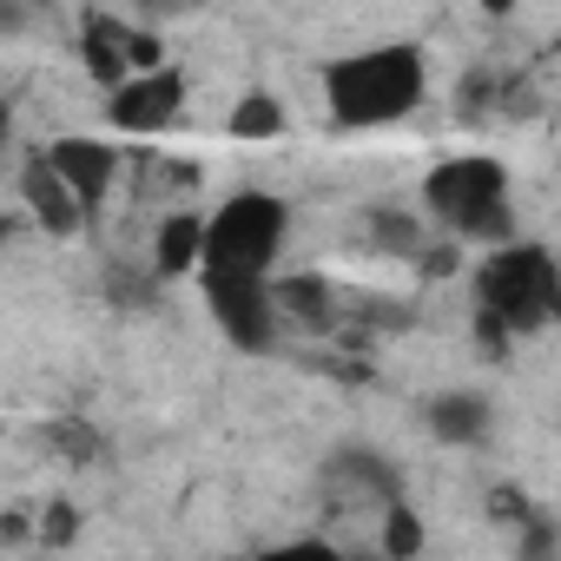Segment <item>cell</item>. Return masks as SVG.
Masks as SVG:
<instances>
[{
  "label": "cell",
  "mask_w": 561,
  "mask_h": 561,
  "mask_svg": "<svg viewBox=\"0 0 561 561\" xmlns=\"http://www.w3.org/2000/svg\"><path fill=\"white\" fill-rule=\"evenodd\" d=\"M423 93H430L423 47H370L324 73V100L337 126H397L423 106Z\"/></svg>",
  "instance_id": "6da1fadb"
},
{
  "label": "cell",
  "mask_w": 561,
  "mask_h": 561,
  "mask_svg": "<svg viewBox=\"0 0 561 561\" xmlns=\"http://www.w3.org/2000/svg\"><path fill=\"white\" fill-rule=\"evenodd\" d=\"M423 416H430V436L456 443V449H476L489 436V397L482 390H443V397H430Z\"/></svg>",
  "instance_id": "8fae6325"
},
{
  "label": "cell",
  "mask_w": 561,
  "mask_h": 561,
  "mask_svg": "<svg viewBox=\"0 0 561 561\" xmlns=\"http://www.w3.org/2000/svg\"><path fill=\"white\" fill-rule=\"evenodd\" d=\"M47 165L67 179V192L80 198V211L93 218L100 211V198L113 192V172H119V152L106 146V139H60L54 152H47Z\"/></svg>",
  "instance_id": "ba28073f"
},
{
  "label": "cell",
  "mask_w": 561,
  "mask_h": 561,
  "mask_svg": "<svg viewBox=\"0 0 561 561\" xmlns=\"http://www.w3.org/2000/svg\"><path fill=\"white\" fill-rule=\"evenodd\" d=\"M324 502H331V515L390 508V502H403V469H397L390 456L351 443V449H337V456L324 462Z\"/></svg>",
  "instance_id": "8992f818"
},
{
  "label": "cell",
  "mask_w": 561,
  "mask_h": 561,
  "mask_svg": "<svg viewBox=\"0 0 561 561\" xmlns=\"http://www.w3.org/2000/svg\"><path fill=\"white\" fill-rule=\"evenodd\" d=\"M0 146H8V100H0Z\"/></svg>",
  "instance_id": "4316f807"
},
{
  "label": "cell",
  "mask_w": 561,
  "mask_h": 561,
  "mask_svg": "<svg viewBox=\"0 0 561 561\" xmlns=\"http://www.w3.org/2000/svg\"><path fill=\"white\" fill-rule=\"evenodd\" d=\"M271 305H277V318H291V324H305V331H337V324H344L331 277H318V271L277 277V285H271Z\"/></svg>",
  "instance_id": "30bf717a"
},
{
  "label": "cell",
  "mask_w": 561,
  "mask_h": 561,
  "mask_svg": "<svg viewBox=\"0 0 561 561\" xmlns=\"http://www.w3.org/2000/svg\"><path fill=\"white\" fill-rule=\"evenodd\" d=\"M476 8H489V14H508V8H515V0H476Z\"/></svg>",
  "instance_id": "484cf974"
},
{
  "label": "cell",
  "mask_w": 561,
  "mask_h": 561,
  "mask_svg": "<svg viewBox=\"0 0 561 561\" xmlns=\"http://www.w3.org/2000/svg\"><path fill=\"white\" fill-rule=\"evenodd\" d=\"M198 285H205V305L218 318V331L264 357L277 344V305H271V277H244V271H198Z\"/></svg>",
  "instance_id": "5b68a950"
},
{
  "label": "cell",
  "mask_w": 561,
  "mask_h": 561,
  "mask_svg": "<svg viewBox=\"0 0 561 561\" xmlns=\"http://www.w3.org/2000/svg\"><path fill=\"white\" fill-rule=\"evenodd\" d=\"M285 198L271 192H238L225 198L211 218H205V251H198V271H244V277H271V257L285 244Z\"/></svg>",
  "instance_id": "277c9868"
},
{
  "label": "cell",
  "mask_w": 561,
  "mask_h": 561,
  "mask_svg": "<svg viewBox=\"0 0 561 561\" xmlns=\"http://www.w3.org/2000/svg\"><path fill=\"white\" fill-rule=\"evenodd\" d=\"M21 198H27L34 225H41V231H54V238H73V231L87 225L80 198H73V192H67V179L47 165V152H41V159H27V172H21Z\"/></svg>",
  "instance_id": "9c48e42d"
},
{
  "label": "cell",
  "mask_w": 561,
  "mask_h": 561,
  "mask_svg": "<svg viewBox=\"0 0 561 561\" xmlns=\"http://www.w3.org/2000/svg\"><path fill=\"white\" fill-rule=\"evenodd\" d=\"M489 515H495V522H515V528H528L541 508H535V502H528L515 482H502V489H489Z\"/></svg>",
  "instance_id": "ffe728a7"
},
{
  "label": "cell",
  "mask_w": 561,
  "mask_h": 561,
  "mask_svg": "<svg viewBox=\"0 0 561 561\" xmlns=\"http://www.w3.org/2000/svg\"><path fill=\"white\" fill-rule=\"evenodd\" d=\"M139 8H152V14H172V8H185V0H139Z\"/></svg>",
  "instance_id": "d4e9b609"
},
{
  "label": "cell",
  "mask_w": 561,
  "mask_h": 561,
  "mask_svg": "<svg viewBox=\"0 0 561 561\" xmlns=\"http://www.w3.org/2000/svg\"><path fill=\"white\" fill-rule=\"evenodd\" d=\"M370 238H377V251H397V257H416L423 251V231L403 211H370Z\"/></svg>",
  "instance_id": "e0dca14e"
},
{
  "label": "cell",
  "mask_w": 561,
  "mask_h": 561,
  "mask_svg": "<svg viewBox=\"0 0 561 561\" xmlns=\"http://www.w3.org/2000/svg\"><path fill=\"white\" fill-rule=\"evenodd\" d=\"M476 344H482V357H508V324L482 305H476Z\"/></svg>",
  "instance_id": "7402d4cb"
},
{
  "label": "cell",
  "mask_w": 561,
  "mask_h": 561,
  "mask_svg": "<svg viewBox=\"0 0 561 561\" xmlns=\"http://www.w3.org/2000/svg\"><path fill=\"white\" fill-rule=\"evenodd\" d=\"M27 27V0H0V41H14Z\"/></svg>",
  "instance_id": "603a6c76"
},
{
  "label": "cell",
  "mask_w": 561,
  "mask_h": 561,
  "mask_svg": "<svg viewBox=\"0 0 561 561\" xmlns=\"http://www.w3.org/2000/svg\"><path fill=\"white\" fill-rule=\"evenodd\" d=\"M152 67H165V47H159V34H126V73H152Z\"/></svg>",
  "instance_id": "44dd1931"
},
{
  "label": "cell",
  "mask_w": 561,
  "mask_h": 561,
  "mask_svg": "<svg viewBox=\"0 0 561 561\" xmlns=\"http://www.w3.org/2000/svg\"><path fill=\"white\" fill-rule=\"evenodd\" d=\"M126 21H113V14H87V27H80V60H87V73L100 80V87H119L126 80Z\"/></svg>",
  "instance_id": "7c38bea8"
},
{
  "label": "cell",
  "mask_w": 561,
  "mask_h": 561,
  "mask_svg": "<svg viewBox=\"0 0 561 561\" xmlns=\"http://www.w3.org/2000/svg\"><path fill=\"white\" fill-rule=\"evenodd\" d=\"M73 535H80V508H73V502H47V508H41V522H34V541L67 548Z\"/></svg>",
  "instance_id": "d6986e66"
},
{
  "label": "cell",
  "mask_w": 561,
  "mask_h": 561,
  "mask_svg": "<svg viewBox=\"0 0 561 561\" xmlns=\"http://www.w3.org/2000/svg\"><path fill=\"white\" fill-rule=\"evenodd\" d=\"M41 443H47V449H60V462H73V469H87V462H100V456H106V436H100L87 416H54V423L41 430Z\"/></svg>",
  "instance_id": "5bb4252c"
},
{
  "label": "cell",
  "mask_w": 561,
  "mask_h": 561,
  "mask_svg": "<svg viewBox=\"0 0 561 561\" xmlns=\"http://www.w3.org/2000/svg\"><path fill=\"white\" fill-rule=\"evenodd\" d=\"M179 106H185V73L179 67H152V73H126L119 87H113V100H106V119L119 126V133H165L172 119H179Z\"/></svg>",
  "instance_id": "52a82bcc"
},
{
  "label": "cell",
  "mask_w": 561,
  "mask_h": 561,
  "mask_svg": "<svg viewBox=\"0 0 561 561\" xmlns=\"http://www.w3.org/2000/svg\"><path fill=\"white\" fill-rule=\"evenodd\" d=\"M198 251H205V218L172 211L159 225V244H152V277H192L198 271Z\"/></svg>",
  "instance_id": "4fadbf2b"
},
{
  "label": "cell",
  "mask_w": 561,
  "mask_h": 561,
  "mask_svg": "<svg viewBox=\"0 0 561 561\" xmlns=\"http://www.w3.org/2000/svg\"><path fill=\"white\" fill-rule=\"evenodd\" d=\"M0 541H34V515H0Z\"/></svg>",
  "instance_id": "cb8c5ba5"
},
{
  "label": "cell",
  "mask_w": 561,
  "mask_h": 561,
  "mask_svg": "<svg viewBox=\"0 0 561 561\" xmlns=\"http://www.w3.org/2000/svg\"><path fill=\"white\" fill-rule=\"evenodd\" d=\"M8 238H14V218H0V244H8Z\"/></svg>",
  "instance_id": "83f0119b"
},
{
  "label": "cell",
  "mask_w": 561,
  "mask_h": 561,
  "mask_svg": "<svg viewBox=\"0 0 561 561\" xmlns=\"http://www.w3.org/2000/svg\"><path fill=\"white\" fill-rule=\"evenodd\" d=\"M277 133H285V106L271 93H244L231 106V139H277Z\"/></svg>",
  "instance_id": "9a60e30c"
},
{
  "label": "cell",
  "mask_w": 561,
  "mask_h": 561,
  "mask_svg": "<svg viewBox=\"0 0 561 561\" xmlns=\"http://www.w3.org/2000/svg\"><path fill=\"white\" fill-rule=\"evenodd\" d=\"M106 291H113V305H119V311H152V305H159V277L113 271V277H106Z\"/></svg>",
  "instance_id": "ac0fdd59"
},
{
  "label": "cell",
  "mask_w": 561,
  "mask_h": 561,
  "mask_svg": "<svg viewBox=\"0 0 561 561\" xmlns=\"http://www.w3.org/2000/svg\"><path fill=\"white\" fill-rule=\"evenodd\" d=\"M476 305L495 311V318L508 324V337H535V331H548L554 311H561V277H554L548 244L502 238V244L476 264Z\"/></svg>",
  "instance_id": "3957f363"
},
{
  "label": "cell",
  "mask_w": 561,
  "mask_h": 561,
  "mask_svg": "<svg viewBox=\"0 0 561 561\" xmlns=\"http://www.w3.org/2000/svg\"><path fill=\"white\" fill-rule=\"evenodd\" d=\"M383 554H390V561H410V554H423V522H416L410 495L383 508Z\"/></svg>",
  "instance_id": "2e32d148"
},
{
  "label": "cell",
  "mask_w": 561,
  "mask_h": 561,
  "mask_svg": "<svg viewBox=\"0 0 561 561\" xmlns=\"http://www.w3.org/2000/svg\"><path fill=\"white\" fill-rule=\"evenodd\" d=\"M423 205L449 238H482L502 244L515 238V205H508V165L489 152H456L423 179Z\"/></svg>",
  "instance_id": "7a4b0ae2"
}]
</instances>
